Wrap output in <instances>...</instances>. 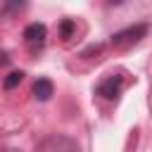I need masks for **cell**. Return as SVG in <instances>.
Here are the masks:
<instances>
[{"mask_svg":"<svg viewBox=\"0 0 152 152\" xmlns=\"http://www.w3.org/2000/svg\"><path fill=\"white\" fill-rule=\"evenodd\" d=\"M21 78H24L21 71H12V74H7V78H5V90H12L14 86H19Z\"/></svg>","mask_w":152,"mask_h":152,"instance_id":"8992f818","label":"cell"},{"mask_svg":"<svg viewBox=\"0 0 152 152\" xmlns=\"http://www.w3.org/2000/svg\"><path fill=\"white\" fill-rule=\"evenodd\" d=\"M121 86H124V78H121L119 74L107 76V78L97 86V95H100V97H104V100H114V97L121 93Z\"/></svg>","mask_w":152,"mask_h":152,"instance_id":"7a4b0ae2","label":"cell"},{"mask_svg":"<svg viewBox=\"0 0 152 152\" xmlns=\"http://www.w3.org/2000/svg\"><path fill=\"white\" fill-rule=\"evenodd\" d=\"M52 93H55V86H52L50 78H38V81L33 83V95H36V100L48 102V100L52 97Z\"/></svg>","mask_w":152,"mask_h":152,"instance_id":"277c9868","label":"cell"},{"mask_svg":"<svg viewBox=\"0 0 152 152\" xmlns=\"http://www.w3.org/2000/svg\"><path fill=\"white\" fill-rule=\"evenodd\" d=\"M71 28H74V24H71V21H69V19H66V21H64V24H62V33H64V38H66V36H69V33H71Z\"/></svg>","mask_w":152,"mask_h":152,"instance_id":"52a82bcc","label":"cell"},{"mask_svg":"<svg viewBox=\"0 0 152 152\" xmlns=\"http://www.w3.org/2000/svg\"><path fill=\"white\" fill-rule=\"evenodd\" d=\"M0 152H17V150H7V147H0Z\"/></svg>","mask_w":152,"mask_h":152,"instance_id":"ba28073f","label":"cell"},{"mask_svg":"<svg viewBox=\"0 0 152 152\" xmlns=\"http://www.w3.org/2000/svg\"><path fill=\"white\" fill-rule=\"evenodd\" d=\"M52 152H78V147L71 138L59 135V138H52Z\"/></svg>","mask_w":152,"mask_h":152,"instance_id":"5b68a950","label":"cell"},{"mask_svg":"<svg viewBox=\"0 0 152 152\" xmlns=\"http://www.w3.org/2000/svg\"><path fill=\"white\" fill-rule=\"evenodd\" d=\"M145 33H147V24L128 26V28H124V31H119V33L112 36V45L114 48H128V45L138 43L140 38H145Z\"/></svg>","mask_w":152,"mask_h":152,"instance_id":"6da1fadb","label":"cell"},{"mask_svg":"<svg viewBox=\"0 0 152 152\" xmlns=\"http://www.w3.org/2000/svg\"><path fill=\"white\" fill-rule=\"evenodd\" d=\"M45 36H48V28H45V24H28L26 28H24V40L28 43V45H43L45 43Z\"/></svg>","mask_w":152,"mask_h":152,"instance_id":"3957f363","label":"cell"}]
</instances>
